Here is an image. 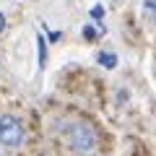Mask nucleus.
<instances>
[{
	"label": "nucleus",
	"instance_id": "obj_1",
	"mask_svg": "<svg viewBox=\"0 0 156 156\" xmlns=\"http://www.w3.org/2000/svg\"><path fill=\"white\" fill-rule=\"evenodd\" d=\"M65 140L70 148L81 151V154H89V151H94L96 146V133L91 125L81 122V120H76V122H65Z\"/></svg>",
	"mask_w": 156,
	"mask_h": 156
},
{
	"label": "nucleus",
	"instance_id": "obj_2",
	"mask_svg": "<svg viewBox=\"0 0 156 156\" xmlns=\"http://www.w3.org/2000/svg\"><path fill=\"white\" fill-rule=\"evenodd\" d=\"M26 138V128L16 115H0V146L18 148Z\"/></svg>",
	"mask_w": 156,
	"mask_h": 156
},
{
	"label": "nucleus",
	"instance_id": "obj_3",
	"mask_svg": "<svg viewBox=\"0 0 156 156\" xmlns=\"http://www.w3.org/2000/svg\"><path fill=\"white\" fill-rule=\"evenodd\" d=\"M96 62H99L101 68H107V70H112V68L117 65V55L115 52H99V55H96Z\"/></svg>",
	"mask_w": 156,
	"mask_h": 156
},
{
	"label": "nucleus",
	"instance_id": "obj_4",
	"mask_svg": "<svg viewBox=\"0 0 156 156\" xmlns=\"http://www.w3.org/2000/svg\"><path fill=\"white\" fill-rule=\"evenodd\" d=\"M37 47H39V65H44V60H47V44H44V37H42V34L37 37Z\"/></svg>",
	"mask_w": 156,
	"mask_h": 156
},
{
	"label": "nucleus",
	"instance_id": "obj_5",
	"mask_svg": "<svg viewBox=\"0 0 156 156\" xmlns=\"http://www.w3.org/2000/svg\"><path fill=\"white\" fill-rule=\"evenodd\" d=\"M83 37L89 39V42H91V39H99V37H101V29H94V26H86V29H83Z\"/></svg>",
	"mask_w": 156,
	"mask_h": 156
},
{
	"label": "nucleus",
	"instance_id": "obj_6",
	"mask_svg": "<svg viewBox=\"0 0 156 156\" xmlns=\"http://www.w3.org/2000/svg\"><path fill=\"white\" fill-rule=\"evenodd\" d=\"M91 18H94V21H101V18H104V8L94 5V8H91Z\"/></svg>",
	"mask_w": 156,
	"mask_h": 156
},
{
	"label": "nucleus",
	"instance_id": "obj_7",
	"mask_svg": "<svg viewBox=\"0 0 156 156\" xmlns=\"http://www.w3.org/2000/svg\"><path fill=\"white\" fill-rule=\"evenodd\" d=\"M143 8H146V13L151 16V11H154V0H146V3H143Z\"/></svg>",
	"mask_w": 156,
	"mask_h": 156
},
{
	"label": "nucleus",
	"instance_id": "obj_8",
	"mask_svg": "<svg viewBox=\"0 0 156 156\" xmlns=\"http://www.w3.org/2000/svg\"><path fill=\"white\" fill-rule=\"evenodd\" d=\"M60 39V31H50V42H57Z\"/></svg>",
	"mask_w": 156,
	"mask_h": 156
},
{
	"label": "nucleus",
	"instance_id": "obj_9",
	"mask_svg": "<svg viewBox=\"0 0 156 156\" xmlns=\"http://www.w3.org/2000/svg\"><path fill=\"white\" fill-rule=\"evenodd\" d=\"M3 29H5V16L0 13V31H3Z\"/></svg>",
	"mask_w": 156,
	"mask_h": 156
}]
</instances>
